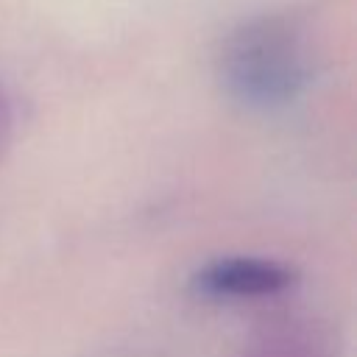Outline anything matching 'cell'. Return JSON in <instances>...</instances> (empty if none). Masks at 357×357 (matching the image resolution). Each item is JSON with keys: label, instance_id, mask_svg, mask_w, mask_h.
Instances as JSON below:
<instances>
[{"label": "cell", "instance_id": "cell-3", "mask_svg": "<svg viewBox=\"0 0 357 357\" xmlns=\"http://www.w3.org/2000/svg\"><path fill=\"white\" fill-rule=\"evenodd\" d=\"M243 357H337V340L312 318H284L254 332Z\"/></svg>", "mask_w": 357, "mask_h": 357}, {"label": "cell", "instance_id": "cell-1", "mask_svg": "<svg viewBox=\"0 0 357 357\" xmlns=\"http://www.w3.org/2000/svg\"><path fill=\"white\" fill-rule=\"evenodd\" d=\"M315 70V36L307 17L296 11H265L240 22L218 53L223 92L257 112H271L301 98Z\"/></svg>", "mask_w": 357, "mask_h": 357}, {"label": "cell", "instance_id": "cell-4", "mask_svg": "<svg viewBox=\"0 0 357 357\" xmlns=\"http://www.w3.org/2000/svg\"><path fill=\"white\" fill-rule=\"evenodd\" d=\"M14 139V112H11V100L0 86V162L6 159L8 148Z\"/></svg>", "mask_w": 357, "mask_h": 357}, {"label": "cell", "instance_id": "cell-2", "mask_svg": "<svg viewBox=\"0 0 357 357\" xmlns=\"http://www.w3.org/2000/svg\"><path fill=\"white\" fill-rule=\"evenodd\" d=\"M296 271L268 257H220L198 268L190 279L204 298H271L296 284Z\"/></svg>", "mask_w": 357, "mask_h": 357}]
</instances>
